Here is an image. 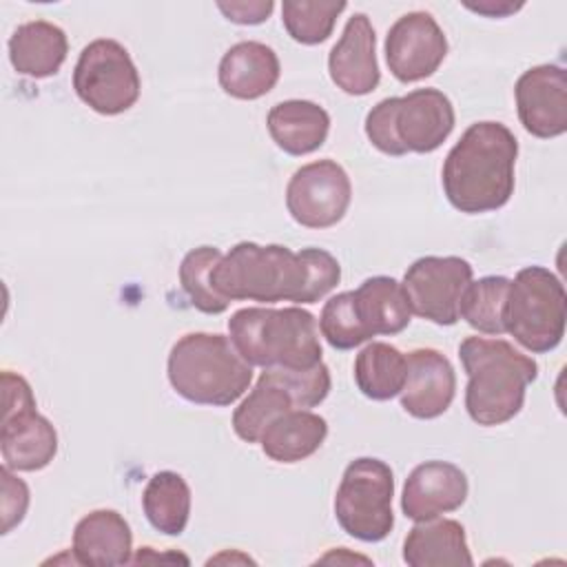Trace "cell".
I'll list each match as a JSON object with an SVG mask.
<instances>
[{
    "label": "cell",
    "instance_id": "cell-1",
    "mask_svg": "<svg viewBox=\"0 0 567 567\" xmlns=\"http://www.w3.org/2000/svg\"><path fill=\"white\" fill-rule=\"evenodd\" d=\"M518 140L501 122H474L450 148L441 184L447 202L465 213L481 215L503 208L514 195Z\"/></svg>",
    "mask_w": 567,
    "mask_h": 567
},
{
    "label": "cell",
    "instance_id": "cell-2",
    "mask_svg": "<svg viewBox=\"0 0 567 567\" xmlns=\"http://www.w3.org/2000/svg\"><path fill=\"white\" fill-rule=\"evenodd\" d=\"M467 374L465 410L478 425L512 421L525 403V390L538 377V363L505 339L467 337L458 346Z\"/></svg>",
    "mask_w": 567,
    "mask_h": 567
},
{
    "label": "cell",
    "instance_id": "cell-3",
    "mask_svg": "<svg viewBox=\"0 0 567 567\" xmlns=\"http://www.w3.org/2000/svg\"><path fill=\"white\" fill-rule=\"evenodd\" d=\"M210 284L228 301L308 303L310 268L301 250L239 241L221 255L210 272Z\"/></svg>",
    "mask_w": 567,
    "mask_h": 567
},
{
    "label": "cell",
    "instance_id": "cell-4",
    "mask_svg": "<svg viewBox=\"0 0 567 567\" xmlns=\"http://www.w3.org/2000/svg\"><path fill=\"white\" fill-rule=\"evenodd\" d=\"M235 350L250 365L303 370L321 363L319 323L312 312L288 308H241L228 319Z\"/></svg>",
    "mask_w": 567,
    "mask_h": 567
},
{
    "label": "cell",
    "instance_id": "cell-5",
    "mask_svg": "<svg viewBox=\"0 0 567 567\" xmlns=\"http://www.w3.org/2000/svg\"><path fill=\"white\" fill-rule=\"evenodd\" d=\"M171 388L197 405L224 408L235 403L252 381V365L241 359L233 341L217 332L179 337L166 361Z\"/></svg>",
    "mask_w": 567,
    "mask_h": 567
},
{
    "label": "cell",
    "instance_id": "cell-6",
    "mask_svg": "<svg viewBox=\"0 0 567 567\" xmlns=\"http://www.w3.org/2000/svg\"><path fill=\"white\" fill-rule=\"evenodd\" d=\"M567 295L563 281L545 266H527L509 281L505 332L525 350L543 354L565 337Z\"/></svg>",
    "mask_w": 567,
    "mask_h": 567
},
{
    "label": "cell",
    "instance_id": "cell-7",
    "mask_svg": "<svg viewBox=\"0 0 567 567\" xmlns=\"http://www.w3.org/2000/svg\"><path fill=\"white\" fill-rule=\"evenodd\" d=\"M394 474L381 458L348 463L334 494V516L346 534L363 543L383 540L394 527Z\"/></svg>",
    "mask_w": 567,
    "mask_h": 567
},
{
    "label": "cell",
    "instance_id": "cell-8",
    "mask_svg": "<svg viewBox=\"0 0 567 567\" xmlns=\"http://www.w3.org/2000/svg\"><path fill=\"white\" fill-rule=\"evenodd\" d=\"M2 425L0 452L4 465L16 472H38L58 454V432L35 410L29 381L16 372H2Z\"/></svg>",
    "mask_w": 567,
    "mask_h": 567
},
{
    "label": "cell",
    "instance_id": "cell-9",
    "mask_svg": "<svg viewBox=\"0 0 567 567\" xmlns=\"http://www.w3.org/2000/svg\"><path fill=\"white\" fill-rule=\"evenodd\" d=\"M73 89L91 111L120 115L140 100L142 80L124 44L97 38L80 51L73 69Z\"/></svg>",
    "mask_w": 567,
    "mask_h": 567
},
{
    "label": "cell",
    "instance_id": "cell-10",
    "mask_svg": "<svg viewBox=\"0 0 567 567\" xmlns=\"http://www.w3.org/2000/svg\"><path fill=\"white\" fill-rule=\"evenodd\" d=\"M472 275V264L463 257L427 255L408 266L401 286L414 315L436 326H454Z\"/></svg>",
    "mask_w": 567,
    "mask_h": 567
},
{
    "label": "cell",
    "instance_id": "cell-11",
    "mask_svg": "<svg viewBox=\"0 0 567 567\" xmlns=\"http://www.w3.org/2000/svg\"><path fill=\"white\" fill-rule=\"evenodd\" d=\"M352 184L334 159H317L297 168L286 186V208L306 228L339 224L350 206Z\"/></svg>",
    "mask_w": 567,
    "mask_h": 567
},
{
    "label": "cell",
    "instance_id": "cell-12",
    "mask_svg": "<svg viewBox=\"0 0 567 567\" xmlns=\"http://www.w3.org/2000/svg\"><path fill=\"white\" fill-rule=\"evenodd\" d=\"M445 55L447 38L427 11H410L388 29L385 62L403 84L430 78Z\"/></svg>",
    "mask_w": 567,
    "mask_h": 567
},
{
    "label": "cell",
    "instance_id": "cell-13",
    "mask_svg": "<svg viewBox=\"0 0 567 567\" xmlns=\"http://www.w3.org/2000/svg\"><path fill=\"white\" fill-rule=\"evenodd\" d=\"M516 111L523 128L540 140L567 131V73L560 64H538L516 80Z\"/></svg>",
    "mask_w": 567,
    "mask_h": 567
},
{
    "label": "cell",
    "instance_id": "cell-14",
    "mask_svg": "<svg viewBox=\"0 0 567 567\" xmlns=\"http://www.w3.org/2000/svg\"><path fill=\"white\" fill-rule=\"evenodd\" d=\"M454 106L439 89H414L394 97L392 124L408 153H432L454 131Z\"/></svg>",
    "mask_w": 567,
    "mask_h": 567
},
{
    "label": "cell",
    "instance_id": "cell-15",
    "mask_svg": "<svg viewBox=\"0 0 567 567\" xmlns=\"http://www.w3.org/2000/svg\"><path fill=\"white\" fill-rule=\"evenodd\" d=\"M405 361L401 408L423 421L445 414L456 394V374L450 359L434 348H416L405 354Z\"/></svg>",
    "mask_w": 567,
    "mask_h": 567
},
{
    "label": "cell",
    "instance_id": "cell-16",
    "mask_svg": "<svg viewBox=\"0 0 567 567\" xmlns=\"http://www.w3.org/2000/svg\"><path fill=\"white\" fill-rule=\"evenodd\" d=\"M330 80L348 95H368L379 86L377 35L365 13L348 18L341 38L328 55Z\"/></svg>",
    "mask_w": 567,
    "mask_h": 567
},
{
    "label": "cell",
    "instance_id": "cell-17",
    "mask_svg": "<svg viewBox=\"0 0 567 567\" xmlns=\"http://www.w3.org/2000/svg\"><path fill=\"white\" fill-rule=\"evenodd\" d=\"M465 472L447 461H425L416 465L403 485L401 509L410 520H430L458 509L467 498Z\"/></svg>",
    "mask_w": 567,
    "mask_h": 567
},
{
    "label": "cell",
    "instance_id": "cell-18",
    "mask_svg": "<svg viewBox=\"0 0 567 567\" xmlns=\"http://www.w3.org/2000/svg\"><path fill=\"white\" fill-rule=\"evenodd\" d=\"M281 75L277 53L257 40L233 44L219 60L217 80L226 95L237 100H259L270 93Z\"/></svg>",
    "mask_w": 567,
    "mask_h": 567
},
{
    "label": "cell",
    "instance_id": "cell-19",
    "mask_svg": "<svg viewBox=\"0 0 567 567\" xmlns=\"http://www.w3.org/2000/svg\"><path fill=\"white\" fill-rule=\"evenodd\" d=\"M133 534L115 509H93L73 529V556L80 565L115 567L131 563Z\"/></svg>",
    "mask_w": 567,
    "mask_h": 567
},
{
    "label": "cell",
    "instance_id": "cell-20",
    "mask_svg": "<svg viewBox=\"0 0 567 567\" xmlns=\"http://www.w3.org/2000/svg\"><path fill=\"white\" fill-rule=\"evenodd\" d=\"M403 560L410 567H470L465 527L454 518L419 520L403 540Z\"/></svg>",
    "mask_w": 567,
    "mask_h": 567
},
{
    "label": "cell",
    "instance_id": "cell-21",
    "mask_svg": "<svg viewBox=\"0 0 567 567\" xmlns=\"http://www.w3.org/2000/svg\"><path fill=\"white\" fill-rule=\"evenodd\" d=\"M266 126L284 153L299 157L323 146L330 131V115L317 102L286 100L268 111Z\"/></svg>",
    "mask_w": 567,
    "mask_h": 567
},
{
    "label": "cell",
    "instance_id": "cell-22",
    "mask_svg": "<svg viewBox=\"0 0 567 567\" xmlns=\"http://www.w3.org/2000/svg\"><path fill=\"white\" fill-rule=\"evenodd\" d=\"M69 53L66 33L49 20L20 24L9 38L11 66L27 78H51L60 71Z\"/></svg>",
    "mask_w": 567,
    "mask_h": 567
},
{
    "label": "cell",
    "instance_id": "cell-23",
    "mask_svg": "<svg viewBox=\"0 0 567 567\" xmlns=\"http://www.w3.org/2000/svg\"><path fill=\"white\" fill-rule=\"evenodd\" d=\"M328 436L323 416L310 410H290L272 419L259 436L261 450L277 463H299L312 456Z\"/></svg>",
    "mask_w": 567,
    "mask_h": 567
},
{
    "label": "cell",
    "instance_id": "cell-24",
    "mask_svg": "<svg viewBox=\"0 0 567 567\" xmlns=\"http://www.w3.org/2000/svg\"><path fill=\"white\" fill-rule=\"evenodd\" d=\"M357 315L370 337L399 334L408 328L412 310L403 286L394 277H368L352 290Z\"/></svg>",
    "mask_w": 567,
    "mask_h": 567
},
{
    "label": "cell",
    "instance_id": "cell-25",
    "mask_svg": "<svg viewBox=\"0 0 567 567\" xmlns=\"http://www.w3.org/2000/svg\"><path fill=\"white\" fill-rule=\"evenodd\" d=\"M297 410L295 396L275 368H264L250 394L233 412V430L246 443H257L266 425L284 412Z\"/></svg>",
    "mask_w": 567,
    "mask_h": 567
},
{
    "label": "cell",
    "instance_id": "cell-26",
    "mask_svg": "<svg viewBox=\"0 0 567 567\" xmlns=\"http://www.w3.org/2000/svg\"><path fill=\"white\" fill-rule=\"evenodd\" d=\"M142 509L153 529L179 536L190 516V487L184 476L171 470L155 472L142 492Z\"/></svg>",
    "mask_w": 567,
    "mask_h": 567
},
{
    "label": "cell",
    "instance_id": "cell-27",
    "mask_svg": "<svg viewBox=\"0 0 567 567\" xmlns=\"http://www.w3.org/2000/svg\"><path fill=\"white\" fill-rule=\"evenodd\" d=\"M405 374V354L385 341L368 343L354 359L357 388L372 401H388L401 394Z\"/></svg>",
    "mask_w": 567,
    "mask_h": 567
},
{
    "label": "cell",
    "instance_id": "cell-28",
    "mask_svg": "<svg viewBox=\"0 0 567 567\" xmlns=\"http://www.w3.org/2000/svg\"><path fill=\"white\" fill-rule=\"evenodd\" d=\"M509 281L512 279L503 275H489L481 277L478 281H470L461 297L458 317H463L470 328L483 334H503Z\"/></svg>",
    "mask_w": 567,
    "mask_h": 567
},
{
    "label": "cell",
    "instance_id": "cell-29",
    "mask_svg": "<svg viewBox=\"0 0 567 567\" xmlns=\"http://www.w3.org/2000/svg\"><path fill=\"white\" fill-rule=\"evenodd\" d=\"M221 259L219 248L215 246H197L188 250L179 264V284L190 303L206 315H219L228 308V299L221 297L213 284L210 272Z\"/></svg>",
    "mask_w": 567,
    "mask_h": 567
},
{
    "label": "cell",
    "instance_id": "cell-30",
    "mask_svg": "<svg viewBox=\"0 0 567 567\" xmlns=\"http://www.w3.org/2000/svg\"><path fill=\"white\" fill-rule=\"evenodd\" d=\"M346 2H306V0H284L281 22L288 35L299 44H321L330 38L334 22Z\"/></svg>",
    "mask_w": 567,
    "mask_h": 567
},
{
    "label": "cell",
    "instance_id": "cell-31",
    "mask_svg": "<svg viewBox=\"0 0 567 567\" xmlns=\"http://www.w3.org/2000/svg\"><path fill=\"white\" fill-rule=\"evenodd\" d=\"M319 330H321V337L334 350H352L372 339L357 315L352 290L339 292L323 303V310L319 317Z\"/></svg>",
    "mask_w": 567,
    "mask_h": 567
},
{
    "label": "cell",
    "instance_id": "cell-32",
    "mask_svg": "<svg viewBox=\"0 0 567 567\" xmlns=\"http://www.w3.org/2000/svg\"><path fill=\"white\" fill-rule=\"evenodd\" d=\"M392 113H394V97H385V100L377 102L365 115V135L377 151L392 155V157H401L408 151L403 148V144L399 142V137L394 133Z\"/></svg>",
    "mask_w": 567,
    "mask_h": 567
},
{
    "label": "cell",
    "instance_id": "cell-33",
    "mask_svg": "<svg viewBox=\"0 0 567 567\" xmlns=\"http://www.w3.org/2000/svg\"><path fill=\"white\" fill-rule=\"evenodd\" d=\"M2 478V534H9L16 525L22 523L29 509V487L22 478H18L11 467L0 470Z\"/></svg>",
    "mask_w": 567,
    "mask_h": 567
},
{
    "label": "cell",
    "instance_id": "cell-34",
    "mask_svg": "<svg viewBox=\"0 0 567 567\" xmlns=\"http://www.w3.org/2000/svg\"><path fill=\"white\" fill-rule=\"evenodd\" d=\"M217 9L226 20L235 24H261L275 9L272 0H250V2H217Z\"/></svg>",
    "mask_w": 567,
    "mask_h": 567
},
{
    "label": "cell",
    "instance_id": "cell-35",
    "mask_svg": "<svg viewBox=\"0 0 567 567\" xmlns=\"http://www.w3.org/2000/svg\"><path fill=\"white\" fill-rule=\"evenodd\" d=\"M470 11H476V13H483V16H489V18H505L514 11H518L523 7V2H509V0H481V2H463Z\"/></svg>",
    "mask_w": 567,
    "mask_h": 567
}]
</instances>
